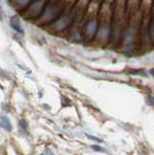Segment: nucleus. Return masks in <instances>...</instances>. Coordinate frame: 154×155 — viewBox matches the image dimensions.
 <instances>
[{"label":"nucleus","instance_id":"obj_1","mask_svg":"<svg viewBox=\"0 0 154 155\" xmlns=\"http://www.w3.org/2000/svg\"><path fill=\"white\" fill-rule=\"evenodd\" d=\"M2 127L5 129L6 131H11L12 130V125H11V122L10 120H9L6 116H2L1 117V122H0Z\"/></svg>","mask_w":154,"mask_h":155},{"label":"nucleus","instance_id":"obj_2","mask_svg":"<svg viewBox=\"0 0 154 155\" xmlns=\"http://www.w3.org/2000/svg\"><path fill=\"white\" fill-rule=\"evenodd\" d=\"M11 25L14 27V29L18 32H21V22L18 21V18H14L11 21Z\"/></svg>","mask_w":154,"mask_h":155},{"label":"nucleus","instance_id":"obj_3","mask_svg":"<svg viewBox=\"0 0 154 155\" xmlns=\"http://www.w3.org/2000/svg\"><path fill=\"white\" fill-rule=\"evenodd\" d=\"M20 124L21 125V127L22 128H25V129H26L27 128V125H26V122H25V120H21V122H20Z\"/></svg>","mask_w":154,"mask_h":155},{"label":"nucleus","instance_id":"obj_4","mask_svg":"<svg viewBox=\"0 0 154 155\" xmlns=\"http://www.w3.org/2000/svg\"><path fill=\"white\" fill-rule=\"evenodd\" d=\"M89 139H92V140H97V142H102V140L99 139V138H96V137H92V136H89V135H86Z\"/></svg>","mask_w":154,"mask_h":155},{"label":"nucleus","instance_id":"obj_5","mask_svg":"<svg viewBox=\"0 0 154 155\" xmlns=\"http://www.w3.org/2000/svg\"><path fill=\"white\" fill-rule=\"evenodd\" d=\"M92 148H93L94 150H98V151H104V150H103L102 148H101L100 147H97V145H93Z\"/></svg>","mask_w":154,"mask_h":155},{"label":"nucleus","instance_id":"obj_6","mask_svg":"<svg viewBox=\"0 0 154 155\" xmlns=\"http://www.w3.org/2000/svg\"><path fill=\"white\" fill-rule=\"evenodd\" d=\"M48 155H54V153H52L51 151H50V150H48Z\"/></svg>","mask_w":154,"mask_h":155}]
</instances>
